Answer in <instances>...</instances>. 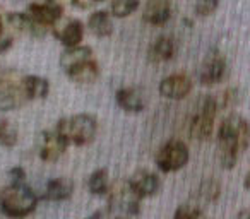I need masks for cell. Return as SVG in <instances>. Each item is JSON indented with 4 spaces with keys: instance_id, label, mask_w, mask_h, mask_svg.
Listing matches in <instances>:
<instances>
[{
    "instance_id": "obj_10",
    "label": "cell",
    "mask_w": 250,
    "mask_h": 219,
    "mask_svg": "<svg viewBox=\"0 0 250 219\" xmlns=\"http://www.w3.org/2000/svg\"><path fill=\"white\" fill-rule=\"evenodd\" d=\"M139 202H141V197L132 190V187H130L129 183L115 188L110 194L111 207L120 209L125 214H130V216L139 214Z\"/></svg>"
},
{
    "instance_id": "obj_12",
    "label": "cell",
    "mask_w": 250,
    "mask_h": 219,
    "mask_svg": "<svg viewBox=\"0 0 250 219\" xmlns=\"http://www.w3.org/2000/svg\"><path fill=\"white\" fill-rule=\"evenodd\" d=\"M129 185L141 199L151 197V195H154L160 190V178L154 173H151V171L139 170L130 177Z\"/></svg>"
},
{
    "instance_id": "obj_9",
    "label": "cell",
    "mask_w": 250,
    "mask_h": 219,
    "mask_svg": "<svg viewBox=\"0 0 250 219\" xmlns=\"http://www.w3.org/2000/svg\"><path fill=\"white\" fill-rule=\"evenodd\" d=\"M158 89L167 100H184L192 91V80L185 74H171L161 80Z\"/></svg>"
},
{
    "instance_id": "obj_29",
    "label": "cell",
    "mask_w": 250,
    "mask_h": 219,
    "mask_svg": "<svg viewBox=\"0 0 250 219\" xmlns=\"http://www.w3.org/2000/svg\"><path fill=\"white\" fill-rule=\"evenodd\" d=\"M11 177H12V181H24L26 173L21 168H14V170H11Z\"/></svg>"
},
{
    "instance_id": "obj_32",
    "label": "cell",
    "mask_w": 250,
    "mask_h": 219,
    "mask_svg": "<svg viewBox=\"0 0 250 219\" xmlns=\"http://www.w3.org/2000/svg\"><path fill=\"white\" fill-rule=\"evenodd\" d=\"M0 33H2V19H0Z\"/></svg>"
},
{
    "instance_id": "obj_26",
    "label": "cell",
    "mask_w": 250,
    "mask_h": 219,
    "mask_svg": "<svg viewBox=\"0 0 250 219\" xmlns=\"http://www.w3.org/2000/svg\"><path fill=\"white\" fill-rule=\"evenodd\" d=\"M219 7V0H197L195 2V14L199 18H208V16L214 14Z\"/></svg>"
},
{
    "instance_id": "obj_25",
    "label": "cell",
    "mask_w": 250,
    "mask_h": 219,
    "mask_svg": "<svg viewBox=\"0 0 250 219\" xmlns=\"http://www.w3.org/2000/svg\"><path fill=\"white\" fill-rule=\"evenodd\" d=\"M139 0H111L110 9L115 18H129L137 11Z\"/></svg>"
},
{
    "instance_id": "obj_4",
    "label": "cell",
    "mask_w": 250,
    "mask_h": 219,
    "mask_svg": "<svg viewBox=\"0 0 250 219\" xmlns=\"http://www.w3.org/2000/svg\"><path fill=\"white\" fill-rule=\"evenodd\" d=\"M218 113V101L212 96H204L197 104V112L192 117L188 134L195 140H208L214 129V119Z\"/></svg>"
},
{
    "instance_id": "obj_18",
    "label": "cell",
    "mask_w": 250,
    "mask_h": 219,
    "mask_svg": "<svg viewBox=\"0 0 250 219\" xmlns=\"http://www.w3.org/2000/svg\"><path fill=\"white\" fill-rule=\"evenodd\" d=\"M175 41L171 36H160L156 41L153 43L149 50V59L153 62H167L171 60L175 55Z\"/></svg>"
},
{
    "instance_id": "obj_33",
    "label": "cell",
    "mask_w": 250,
    "mask_h": 219,
    "mask_svg": "<svg viewBox=\"0 0 250 219\" xmlns=\"http://www.w3.org/2000/svg\"><path fill=\"white\" fill-rule=\"evenodd\" d=\"M91 2H103V0H91Z\"/></svg>"
},
{
    "instance_id": "obj_5",
    "label": "cell",
    "mask_w": 250,
    "mask_h": 219,
    "mask_svg": "<svg viewBox=\"0 0 250 219\" xmlns=\"http://www.w3.org/2000/svg\"><path fill=\"white\" fill-rule=\"evenodd\" d=\"M188 147L182 140H168L156 156V164L161 171L165 173H171V171H178L188 163Z\"/></svg>"
},
{
    "instance_id": "obj_3",
    "label": "cell",
    "mask_w": 250,
    "mask_h": 219,
    "mask_svg": "<svg viewBox=\"0 0 250 219\" xmlns=\"http://www.w3.org/2000/svg\"><path fill=\"white\" fill-rule=\"evenodd\" d=\"M55 129L62 134V137L69 144L86 146V144L93 142L96 137L98 123L94 117L83 113V115H72L69 119L59 120Z\"/></svg>"
},
{
    "instance_id": "obj_1",
    "label": "cell",
    "mask_w": 250,
    "mask_h": 219,
    "mask_svg": "<svg viewBox=\"0 0 250 219\" xmlns=\"http://www.w3.org/2000/svg\"><path fill=\"white\" fill-rule=\"evenodd\" d=\"M250 144V123L243 117L231 113L218 130V158L225 170L235 168L238 154Z\"/></svg>"
},
{
    "instance_id": "obj_23",
    "label": "cell",
    "mask_w": 250,
    "mask_h": 219,
    "mask_svg": "<svg viewBox=\"0 0 250 219\" xmlns=\"http://www.w3.org/2000/svg\"><path fill=\"white\" fill-rule=\"evenodd\" d=\"M87 187L93 192L94 195H104L108 192V171L104 168L96 170L93 175L89 177L87 181Z\"/></svg>"
},
{
    "instance_id": "obj_13",
    "label": "cell",
    "mask_w": 250,
    "mask_h": 219,
    "mask_svg": "<svg viewBox=\"0 0 250 219\" xmlns=\"http://www.w3.org/2000/svg\"><path fill=\"white\" fill-rule=\"evenodd\" d=\"M170 16H171L170 0H147L146 7H144L143 19L147 24L161 26L170 19Z\"/></svg>"
},
{
    "instance_id": "obj_6",
    "label": "cell",
    "mask_w": 250,
    "mask_h": 219,
    "mask_svg": "<svg viewBox=\"0 0 250 219\" xmlns=\"http://www.w3.org/2000/svg\"><path fill=\"white\" fill-rule=\"evenodd\" d=\"M28 94L22 86V80H16L12 77L0 79V112H9L22 106L28 101Z\"/></svg>"
},
{
    "instance_id": "obj_8",
    "label": "cell",
    "mask_w": 250,
    "mask_h": 219,
    "mask_svg": "<svg viewBox=\"0 0 250 219\" xmlns=\"http://www.w3.org/2000/svg\"><path fill=\"white\" fill-rule=\"evenodd\" d=\"M226 74V60L218 50H211L199 70V80L204 86L218 84Z\"/></svg>"
},
{
    "instance_id": "obj_2",
    "label": "cell",
    "mask_w": 250,
    "mask_h": 219,
    "mask_svg": "<svg viewBox=\"0 0 250 219\" xmlns=\"http://www.w3.org/2000/svg\"><path fill=\"white\" fill-rule=\"evenodd\" d=\"M38 205V197L24 181H12V185L0 192V209L9 218H24Z\"/></svg>"
},
{
    "instance_id": "obj_21",
    "label": "cell",
    "mask_w": 250,
    "mask_h": 219,
    "mask_svg": "<svg viewBox=\"0 0 250 219\" xmlns=\"http://www.w3.org/2000/svg\"><path fill=\"white\" fill-rule=\"evenodd\" d=\"M89 29L100 38H104V36H110L113 33V22H111V18L108 16V12L104 11H96L94 14L89 16Z\"/></svg>"
},
{
    "instance_id": "obj_16",
    "label": "cell",
    "mask_w": 250,
    "mask_h": 219,
    "mask_svg": "<svg viewBox=\"0 0 250 219\" xmlns=\"http://www.w3.org/2000/svg\"><path fill=\"white\" fill-rule=\"evenodd\" d=\"M55 35H57V38L62 41V45L67 46V48H69V46L81 45V40H83V36H84L83 22L77 21V19H70V21L65 22Z\"/></svg>"
},
{
    "instance_id": "obj_20",
    "label": "cell",
    "mask_w": 250,
    "mask_h": 219,
    "mask_svg": "<svg viewBox=\"0 0 250 219\" xmlns=\"http://www.w3.org/2000/svg\"><path fill=\"white\" fill-rule=\"evenodd\" d=\"M22 86L26 89V94H28L29 100H43L46 98L50 91V84L45 77L40 76H28L22 79Z\"/></svg>"
},
{
    "instance_id": "obj_22",
    "label": "cell",
    "mask_w": 250,
    "mask_h": 219,
    "mask_svg": "<svg viewBox=\"0 0 250 219\" xmlns=\"http://www.w3.org/2000/svg\"><path fill=\"white\" fill-rule=\"evenodd\" d=\"M221 195V185L214 178H206L197 188V199L202 202H216Z\"/></svg>"
},
{
    "instance_id": "obj_15",
    "label": "cell",
    "mask_w": 250,
    "mask_h": 219,
    "mask_svg": "<svg viewBox=\"0 0 250 219\" xmlns=\"http://www.w3.org/2000/svg\"><path fill=\"white\" fill-rule=\"evenodd\" d=\"M117 103L122 110L129 113L143 112L144 108V98L139 89L136 87H124L117 91Z\"/></svg>"
},
{
    "instance_id": "obj_19",
    "label": "cell",
    "mask_w": 250,
    "mask_h": 219,
    "mask_svg": "<svg viewBox=\"0 0 250 219\" xmlns=\"http://www.w3.org/2000/svg\"><path fill=\"white\" fill-rule=\"evenodd\" d=\"M91 57H93V52H91L89 46H81V45L69 46V48L62 53V57H60V65H62L63 72H67V70L72 69L74 65L91 59Z\"/></svg>"
},
{
    "instance_id": "obj_30",
    "label": "cell",
    "mask_w": 250,
    "mask_h": 219,
    "mask_svg": "<svg viewBox=\"0 0 250 219\" xmlns=\"http://www.w3.org/2000/svg\"><path fill=\"white\" fill-rule=\"evenodd\" d=\"M243 187H245L247 190H250V171L245 175V178H243Z\"/></svg>"
},
{
    "instance_id": "obj_7",
    "label": "cell",
    "mask_w": 250,
    "mask_h": 219,
    "mask_svg": "<svg viewBox=\"0 0 250 219\" xmlns=\"http://www.w3.org/2000/svg\"><path fill=\"white\" fill-rule=\"evenodd\" d=\"M36 146H38L40 158H42L43 161L53 163V161H57L65 153L69 142H67L62 137V134L55 129V130H45V132L40 134Z\"/></svg>"
},
{
    "instance_id": "obj_14",
    "label": "cell",
    "mask_w": 250,
    "mask_h": 219,
    "mask_svg": "<svg viewBox=\"0 0 250 219\" xmlns=\"http://www.w3.org/2000/svg\"><path fill=\"white\" fill-rule=\"evenodd\" d=\"M65 74L77 84H91L100 76V65H98V62L94 60V57H91V59L74 65L72 69H69Z\"/></svg>"
},
{
    "instance_id": "obj_17",
    "label": "cell",
    "mask_w": 250,
    "mask_h": 219,
    "mask_svg": "<svg viewBox=\"0 0 250 219\" xmlns=\"http://www.w3.org/2000/svg\"><path fill=\"white\" fill-rule=\"evenodd\" d=\"M72 192H74L72 180L60 177V178H55V180L48 181L46 190H45V197L48 199V200L60 202V200H67V199L72 195Z\"/></svg>"
},
{
    "instance_id": "obj_31",
    "label": "cell",
    "mask_w": 250,
    "mask_h": 219,
    "mask_svg": "<svg viewBox=\"0 0 250 219\" xmlns=\"http://www.w3.org/2000/svg\"><path fill=\"white\" fill-rule=\"evenodd\" d=\"M238 218H250V209H243V211H240Z\"/></svg>"
},
{
    "instance_id": "obj_28",
    "label": "cell",
    "mask_w": 250,
    "mask_h": 219,
    "mask_svg": "<svg viewBox=\"0 0 250 219\" xmlns=\"http://www.w3.org/2000/svg\"><path fill=\"white\" fill-rule=\"evenodd\" d=\"M238 101V91L236 89H228L223 93V106L229 108Z\"/></svg>"
},
{
    "instance_id": "obj_27",
    "label": "cell",
    "mask_w": 250,
    "mask_h": 219,
    "mask_svg": "<svg viewBox=\"0 0 250 219\" xmlns=\"http://www.w3.org/2000/svg\"><path fill=\"white\" fill-rule=\"evenodd\" d=\"M201 216H204V211H202L201 205H197V204H182L180 207L175 211V218L188 219V218H201Z\"/></svg>"
},
{
    "instance_id": "obj_24",
    "label": "cell",
    "mask_w": 250,
    "mask_h": 219,
    "mask_svg": "<svg viewBox=\"0 0 250 219\" xmlns=\"http://www.w3.org/2000/svg\"><path fill=\"white\" fill-rule=\"evenodd\" d=\"M18 127L9 120H0V146L12 147L18 142Z\"/></svg>"
},
{
    "instance_id": "obj_11",
    "label": "cell",
    "mask_w": 250,
    "mask_h": 219,
    "mask_svg": "<svg viewBox=\"0 0 250 219\" xmlns=\"http://www.w3.org/2000/svg\"><path fill=\"white\" fill-rule=\"evenodd\" d=\"M29 16L35 19L38 24L42 26H50L57 24L62 18V7H60L59 2L55 0H50V2H45V4H33L29 7Z\"/></svg>"
}]
</instances>
